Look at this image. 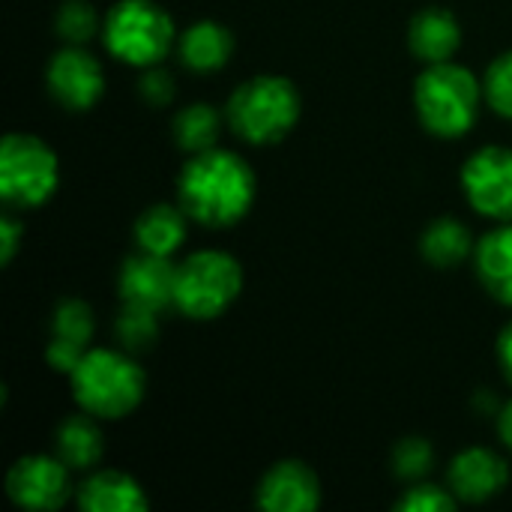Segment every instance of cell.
<instances>
[{
  "mask_svg": "<svg viewBox=\"0 0 512 512\" xmlns=\"http://www.w3.org/2000/svg\"><path fill=\"white\" fill-rule=\"evenodd\" d=\"M258 183L246 159L231 150L195 153L177 180L180 207L207 228H231L255 201Z\"/></svg>",
  "mask_w": 512,
  "mask_h": 512,
  "instance_id": "1",
  "label": "cell"
},
{
  "mask_svg": "<svg viewBox=\"0 0 512 512\" xmlns=\"http://www.w3.org/2000/svg\"><path fill=\"white\" fill-rule=\"evenodd\" d=\"M69 378L78 405L102 420H120L132 414L141 405L147 387V378L132 354L111 348L87 351Z\"/></svg>",
  "mask_w": 512,
  "mask_h": 512,
  "instance_id": "2",
  "label": "cell"
},
{
  "mask_svg": "<svg viewBox=\"0 0 512 512\" xmlns=\"http://www.w3.org/2000/svg\"><path fill=\"white\" fill-rule=\"evenodd\" d=\"M480 81L471 69L447 60L432 63L414 87V102L423 126L438 138H462L480 117Z\"/></svg>",
  "mask_w": 512,
  "mask_h": 512,
  "instance_id": "3",
  "label": "cell"
},
{
  "mask_svg": "<svg viewBox=\"0 0 512 512\" xmlns=\"http://www.w3.org/2000/svg\"><path fill=\"white\" fill-rule=\"evenodd\" d=\"M225 117L243 141L276 144L300 120V93L282 75H255L231 93Z\"/></svg>",
  "mask_w": 512,
  "mask_h": 512,
  "instance_id": "4",
  "label": "cell"
},
{
  "mask_svg": "<svg viewBox=\"0 0 512 512\" xmlns=\"http://www.w3.org/2000/svg\"><path fill=\"white\" fill-rule=\"evenodd\" d=\"M243 291V267L234 255L201 249L177 264L174 306L195 321L219 318Z\"/></svg>",
  "mask_w": 512,
  "mask_h": 512,
  "instance_id": "5",
  "label": "cell"
},
{
  "mask_svg": "<svg viewBox=\"0 0 512 512\" xmlns=\"http://www.w3.org/2000/svg\"><path fill=\"white\" fill-rule=\"evenodd\" d=\"M105 45L129 66H159L174 42L171 15L153 0H120L102 24Z\"/></svg>",
  "mask_w": 512,
  "mask_h": 512,
  "instance_id": "6",
  "label": "cell"
},
{
  "mask_svg": "<svg viewBox=\"0 0 512 512\" xmlns=\"http://www.w3.org/2000/svg\"><path fill=\"white\" fill-rule=\"evenodd\" d=\"M60 180L54 150L36 135L12 132L0 147V198L9 207L27 210L45 204Z\"/></svg>",
  "mask_w": 512,
  "mask_h": 512,
  "instance_id": "7",
  "label": "cell"
},
{
  "mask_svg": "<svg viewBox=\"0 0 512 512\" xmlns=\"http://www.w3.org/2000/svg\"><path fill=\"white\" fill-rule=\"evenodd\" d=\"M471 207L489 219L512 222V147H483L462 168Z\"/></svg>",
  "mask_w": 512,
  "mask_h": 512,
  "instance_id": "8",
  "label": "cell"
},
{
  "mask_svg": "<svg viewBox=\"0 0 512 512\" xmlns=\"http://www.w3.org/2000/svg\"><path fill=\"white\" fill-rule=\"evenodd\" d=\"M69 471L60 456H24L6 474V495L24 510H60L72 495Z\"/></svg>",
  "mask_w": 512,
  "mask_h": 512,
  "instance_id": "9",
  "label": "cell"
},
{
  "mask_svg": "<svg viewBox=\"0 0 512 512\" xmlns=\"http://www.w3.org/2000/svg\"><path fill=\"white\" fill-rule=\"evenodd\" d=\"M48 90L69 111H87L105 90L99 60L81 45H66L48 66Z\"/></svg>",
  "mask_w": 512,
  "mask_h": 512,
  "instance_id": "10",
  "label": "cell"
},
{
  "mask_svg": "<svg viewBox=\"0 0 512 512\" xmlns=\"http://www.w3.org/2000/svg\"><path fill=\"white\" fill-rule=\"evenodd\" d=\"M321 504L318 474L297 459L276 462L258 483V507L267 512H312Z\"/></svg>",
  "mask_w": 512,
  "mask_h": 512,
  "instance_id": "11",
  "label": "cell"
},
{
  "mask_svg": "<svg viewBox=\"0 0 512 512\" xmlns=\"http://www.w3.org/2000/svg\"><path fill=\"white\" fill-rule=\"evenodd\" d=\"M174 276L177 267L168 261V255H153L138 249V255H132L120 270L123 303L147 306L153 312L174 306Z\"/></svg>",
  "mask_w": 512,
  "mask_h": 512,
  "instance_id": "12",
  "label": "cell"
},
{
  "mask_svg": "<svg viewBox=\"0 0 512 512\" xmlns=\"http://www.w3.org/2000/svg\"><path fill=\"white\" fill-rule=\"evenodd\" d=\"M447 480H450V492L459 501L483 504V501L495 498L507 486L510 468L498 453L483 450V447H471V450H465V453H459L453 459V465L447 471Z\"/></svg>",
  "mask_w": 512,
  "mask_h": 512,
  "instance_id": "13",
  "label": "cell"
},
{
  "mask_svg": "<svg viewBox=\"0 0 512 512\" xmlns=\"http://www.w3.org/2000/svg\"><path fill=\"white\" fill-rule=\"evenodd\" d=\"M408 45L423 63H447L462 45V27L453 12L432 6L414 15L408 27Z\"/></svg>",
  "mask_w": 512,
  "mask_h": 512,
  "instance_id": "14",
  "label": "cell"
},
{
  "mask_svg": "<svg viewBox=\"0 0 512 512\" xmlns=\"http://www.w3.org/2000/svg\"><path fill=\"white\" fill-rule=\"evenodd\" d=\"M78 504L87 512H144L147 495L123 471H96L78 489Z\"/></svg>",
  "mask_w": 512,
  "mask_h": 512,
  "instance_id": "15",
  "label": "cell"
},
{
  "mask_svg": "<svg viewBox=\"0 0 512 512\" xmlns=\"http://www.w3.org/2000/svg\"><path fill=\"white\" fill-rule=\"evenodd\" d=\"M234 54V36L219 21H198L180 39L183 66L192 72H216Z\"/></svg>",
  "mask_w": 512,
  "mask_h": 512,
  "instance_id": "16",
  "label": "cell"
},
{
  "mask_svg": "<svg viewBox=\"0 0 512 512\" xmlns=\"http://www.w3.org/2000/svg\"><path fill=\"white\" fill-rule=\"evenodd\" d=\"M474 255H477V273L486 291L498 303L512 306V225H501L489 231L474 249Z\"/></svg>",
  "mask_w": 512,
  "mask_h": 512,
  "instance_id": "17",
  "label": "cell"
},
{
  "mask_svg": "<svg viewBox=\"0 0 512 512\" xmlns=\"http://www.w3.org/2000/svg\"><path fill=\"white\" fill-rule=\"evenodd\" d=\"M186 210L174 204H153L135 222V243L153 255H174L186 243Z\"/></svg>",
  "mask_w": 512,
  "mask_h": 512,
  "instance_id": "18",
  "label": "cell"
},
{
  "mask_svg": "<svg viewBox=\"0 0 512 512\" xmlns=\"http://www.w3.org/2000/svg\"><path fill=\"white\" fill-rule=\"evenodd\" d=\"M102 432L93 420V414H72L57 429V456L72 471H90L102 459Z\"/></svg>",
  "mask_w": 512,
  "mask_h": 512,
  "instance_id": "19",
  "label": "cell"
},
{
  "mask_svg": "<svg viewBox=\"0 0 512 512\" xmlns=\"http://www.w3.org/2000/svg\"><path fill=\"white\" fill-rule=\"evenodd\" d=\"M420 249H423V258L429 264L453 267V264H462L474 252V237H471L465 222H459L453 216H444V219H435L423 231Z\"/></svg>",
  "mask_w": 512,
  "mask_h": 512,
  "instance_id": "20",
  "label": "cell"
},
{
  "mask_svg": "<svg viewBox=\"0 0 512 512\" xmlns=\"http://www.w3.org/2000/svg\"><path fill=\"white\" fill-rule=\"evenodd\" d=\"M222 129V117L210 102H195L186 105L177 117H174V141L180 150H186L189 156L213 150L216 138Z\"/></svg>",
  "mask_w": 512,
  "mask_h": 512,
  "instance_id": "21",
  "label": "cell"
},
{
  "mask_svg": "<svg viewBox=\"0 0 512 512\" xmlns=\"http://www.w3.org/2000/svg\"><path fill=\"white\" fill-rule=\"evenodd\" d=\"M156 315L159 312H153L147 306H135V303L123 306V312L117 315V324H114V336L123 345V351L138 354V351H150L156 345V339H159Z\"/></svg>",
  "mask_w": 512,
  "mask_h": 512,
  "instance_id": "22",
  "label": "cell"
},
{
  "mask_svg": "<svg viewBox=\"0 0 512 512\" xmlns=\"http://www.w3.org/2000/svg\"><path fill=\"white\" fill-rule=\"evenodd\" d=\"M99 15L87 0H66L57 12V33L66 45H84L96 36Z\"/></svg>",
  "mask_w": 512,
  "mask_h": 512,
  "instance_id": "23",
  "label": "cell"
},
{
  "mask_svg": "<svg viewBox=\"0 0 512 512\" xmlns=\"http://www.w3.org/2000/svg\"><path fill=\"white\" fill-rule=\"evenodd\" d=\"M93 336V312L87 303L81 300H63L54 312V339H63V342H72V345H81L87 348Z\"/></svg>",
  "mask_w": 512,
  "mask_h": 512,
  "instance_id": "24",
  "label": "cell"
},
{
  "mask_svg": "<svg viewBox=\"0 0 512 512\" xmlns=\"http://www.w3.org/2000/svg\"><path fill=\"white\" fill-rule=\"evenodd\" d=\"M435 462V450L426 438H405L393 450V471L399 480H420L429 474Z\"/></svg>",
  "mask_w": 512,
  "mask_h": 512,
  "instance_id": "25",
  "label": "cell"
},
{
  "mask_svg": "<svg viewBox=\"0 0 512 512\" xmlns=\"http://www.w3.org/2000/svg\"><path fill=\"white\" fill-rule=\"evenodd\" d=\"M483 93H486V102L501 117L512 120V51L492 60V66L486 72V81H483Z\"/></svg>",
  "mask_w": 512,
  "mask_h": 512,
  "instance_id": "26",
  "label": "cell"
},
{
  "mask_svg": "<svg viewBox=\"0 0 512 512\" xmlns=\"http://www.w3.org/2000/svg\"><path fill=\"white\" fill-rule=\"evenodd\" d=\"M399 510L402 512H450L456 510V495L450 489H441V486H414L402 495L399 501Z\"/></svg>",
  "mask_w": 512,
  "mask_h": 512,
  "instance_id": "27",
  "label": "cell"
},
{
  "mask_svg": "<svg viewBox=\"0 0 512 512\" xmlns=\"http://www.w3.org/2000/svg\"><path fill=\"white\" fill-rule=\"evenodd\" d=\"M141 96L150 102V105H168L174 99V78L156 66H147L144 78H141Z\"/></svg>",
  "mask_w": 512,
  "mask_h": 512,
  "instance_id": "28",
  "label": "cell"
},
{
  "mask_svg": "<svg viewBox=\"0 0 512 512\" xmlns=\"http://www.w3.org/2000/svg\"><path fill=\"white\" fill-rule=\"evenodd\" d=\"M84 354H87V348H81V345H72V342H63V339H54V342L48 345V351H45V360L51 363V369L72 375V372H75V366L81 363V357H84Z\"/></svg>",
  "mask_w": 512,
  "mask_h": 512,
  "instance_id": "29",
  "label": "cell"
},
{
  "mask_svg": "<svg viewBox=\"0 0 512 512\" xmlns=\"http://www.w3.org/2000/svg\"><path fill=\"white\" fill-rule=\"evenodd\" d=\"M18 240H21V225L12 216L0 219V261L9 264L18 252Z\"/></svg>",
  "mask_w": 512,
  "mask_h": 512,
  "instance_id": "30",
  "label": "cell"
},
{
  "mask_svg": "<svg viewBox=\"0 0 512 512\" xmlns=\"http://www.w3.org/2000/svg\"><path fill=\"white\" fill-rule=\"evenodd\" d=\"M498 357H501V366H504L507 378L512 381V324L501 333V339H498Z\"/></svg>",
  "mask_w": 512,
  "mask_h": 512,
  "instance_id": "31",
  "label": "cell"
},
{
  "mask_svg": "<svg viewBox=\"0 0 512 512\" xmlns=\"http://www.w3.org/2000/svg\"><path fill=\"white\" fill-rule=\"evenodd\" d=\"M498 432H501L504 444L512 450V399L504 405V411H501V417H498Z\"/></svg>",
  "mask_w": 512,
  "mask_h": 512,
  "instance_id": "32",
  "label": "cell"
}]
</instances>
